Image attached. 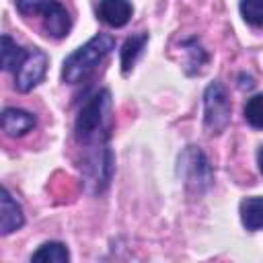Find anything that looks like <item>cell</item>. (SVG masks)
<instances>
[{
  "instance_id": "1",
  "label": "cell",
  "mask_w": 263,
  "mask_h": 263,
  "mask_svg": "<svg viewBox=\"0 0 263 263\" xmlns=\"http://www.w3.org/2000/svg\"><path fill=\"white\" fill-rule=\"evenodd\" d=\"M113 45H115V39L111 35L107 33L95 35L90 41H86L82 47H78L64 60L62 78L68 84H78L86 80L95 72V68L103 62V58L113 49Z\"/></svg>"
},
{
  "instance_id": "2",
  "label": "cell",
  "mask_w": 263,
  "mask_h": 263,
  "mask_svg": "<svg viewBox=\"0 0 263 263\" xmlns=\"http://www.w3.org/2000/svg\"><path fill=\"white\" fill-rule=\"evenodd\" d=\"M16 10L23 16H37L45 33L55 39L66 37L72 27L66 6L58 0H16Z\"/></svg>"
},
{
  "instance_id": "3",
  "label": "cell",
  "mask_w": 263,
  "mask_h": 263,
  "mask_svg": "<svg viewBox=\"0 0 263 263\" xmlns=\"http://www.w3.org/2000/svg\"><path fill=\"white\" fill-rule=\"evenodd\" d=\"M205 125L212 134L222 132L230 121V101L226 88L220 82H214L205 88Z\"/></svg>"
},
{
  "instance_id": "4",
  "label": "cell",
  "mask_w": 263,
  "mask_h": 263,
  "mask_svg": "<svg viewBox=\"0 0 263 263\" xmlns=\"http://www.w3.org/2000/svg\"><path fill=\"white\" fill-rule=\"evenodd\" d=\"M109 111V92L101 90L99 95H95L80 111L78 119H76V134L80 140H88L92 136L99 134L103 119Z\"/></svg>"
},
{
  "instance_id": "5",
  "label": "cell",
  "mask_w": 263,
  "mask_h": 263,
  "mask_svg": "<svg viewBox=\"0 0 263 263\" xmlns=\"http://www.w3.org/2000/svg\"><path fill=\"white\" fill-rule=\"evenodd\" d=\"M47 70V55L41 49H29L25 51V58L21 60V64L16 66V74H14V84L21 92H29L33 86H37Z\"/></svg>"
},
{
  "instance_id": "6",
  "label": "cell",
  "mask_w": 263,
  "mask_h": 263,
  "mask_svg": "<svg viewBox=\"0 0 263 263\" xmlns=\"http://www.w3.org/2000/svg\"><path fill=\"white\" fill-rule=\"evenodd\" d=\"M132 2L129 0H99V18L109 27H123L132 18Z\"/></svg>"
},
{
  "instance_id": "7",
  "label": "cell",
  "mask_w": 263,
  "mask_h": 263,
  "mask_svg": "<svg viewBox=\"0 0 263 263\" xmlns=\"http://www.w3.org/2000/svg\"><path fill=\"white\" fill-rule=\"evenodd\" d=\"M35 123H37V119L29 111L14 109V107H8L2 111V132L10 138L25 136L27 132H31L35 127Z\"/></svg>"
},
{
  "instance_id": "8",
  "label": "cell",
  "mask_w": 263,
  "mask_h": 263,
  "mask_svg": "<svg viewBox=\"0 0 263 263\" xmlns=\"http://www.w3.org/2000/svg\"><path fill=\"white\" fill-rule=\"evenodd\" d=\"M23 224H25L23 210L16 203V199L10 195V191L4 187L2 189V197H0V232L2 234H10V232L18 230Z\"/></svg>"
},
{
  "instance_id": "9",
  "label": "cell",
  "mask_w": 263,
  "mask_h": 263,
  "mask_svg": "<svg viewBox=\"0 0 263 263\" xmlns=\"http://www.w3.org/2000/svg\"><path fill=\"white\" fill-rule=\"evenodd\" d=\"M240 220L247 230L263 228V197H247L240 201Z\"/></svg>"
},
{
  "instance_id": "10",
  "label": "cell",
  "mask_w": 263,
  "mask_h": 263,
  "mask_svg": "<svg viewBox=\"0 0 263 263\" xmlns=\"http://www.w3.org/2000/svg\"><path fill=\"white\" fill-rule=\"evenodd\" d=\"M146 41H148V35L146 33H140V35H132L123 43V47H121V70H123V74H127L132 70V66L136 64L138 55L142 53Z\"/></svg>"
},
{
  "instance_id": "11",
  "label": "cell",
  "mask_w": 263,
  "mask_h": 263,
  "mask_svg": "<svg viewBox=\"0 0 263 263\" xmlns=\"http://www.w3.org/2000/svg\"><path fill=\"white\" fill-rule=\"evenodd\" d=\"M68 259L70 253L62 242H45L31 257V261H43V263H66Z\"/></svg>"
},
{
  "instance_id": "12",
  "label": "cell",
  "mask_w": 263,
  "mask_h": 263,
  "mask_svg": "<svg viewBox=\"0 0 263 263\" xmlns=\"http://www.w3.org/2000/svg\"><path fill=\"white\" fill-rule=\"evenodd\" d=\"M23 58H25V49H21L8 35H2V68L16 70Z\"/></svg>"
},
{
  "instance_id": "13",
  "label": "cell",
  "mask_w": 263,
  "mask_h": 263,
  "mask_svg": "<svg viewBox=\"0 0 263 263\" xmlns=\"http://www.w3.org/2000/svg\"><path fill=\"white\" fill-rule=\"evenodd\" d=\"M240 14L253 27H263V0H240Z\"/></svg>"
},
{
  "instance_id": "14",
  "label": "cell",
  "mask_w": 263,
  "mask_h": 263,
  "mask_svg": "<svg viewBox=\"0 0 263 263\" xmlns=\"http://www.w3.org/2000/svg\"><path fill=\"white\" fill-rule=\"evenodd\" d=\"M245 119L257 127V129H263V95H255L247 101L245 105Z\"/></svg>"
},
{
  "instance_id": "15",
  "label": "cell",
  "mask_w": 263,
  "mask_h": 263,
  "mask_svg": "<svg viewBox=\"0 0 263 263\" xmlns=\"http://www.w3.org/2000/svg\"><path fill=\"white\" fill-rule=\"evenodd\" d=\"M257 164H259V171L263 173V146H261L259 152H257Z\"/></svg>"
}]
</instances>
